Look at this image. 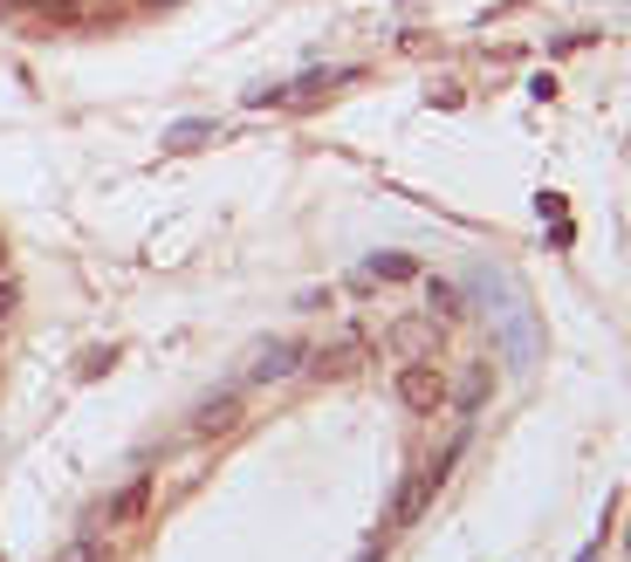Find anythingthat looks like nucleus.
Segmentation results:
<instances>
[{"label":"nucleus","instance_id":"obj_1","mask_svg":"<svg viewBox=\"0 0 631 562\" xmlns=\"http://www.w3.org/2000/svg\"><path fill=\"white\" fill-rule=\"evenodd\" d=\"M302 364H309V343H302V337H268L241 364V385H282V377H295Z\"/></svg>","mask_w":631,"mask_h":562},{"label":"nucleus","instance_id":"obj_2","mask_svg":"<svg viewBox=\"0 0 631 562\" xmlns=\"http://www.w3.org/2000/svg\"><path fill=\"white\" fill-rule=\"evenodd\" d=\"M343 83H358V69H309V75H295V83H282V90H247V104L255 110H268V104H316L323 90H343Z\"/></svg>","mask_w":631,"mask_h":562},{"label":"nucleus","instance_id":"obj_3","mask_svg":"<svg viewBox=\"0 0 631 562\" xmlns=\"http://www.w3.org/2000/svg\"><path fill=\"white\" fill-rule=\"evenodd\" d=\"M398 405H406V412H419V419H433L440 405H446V377L425 364V356H412V364L398 371Z\"/></svg>","mask_w":631,"mask_h":562},{"label":"nucleus","instance_id":"obj_4","mask_svg":"<svg viewBox=\"0 0 631 562\" xmlns=\"http://www.w3.org/2000/svg\"><path fill=\"white\" fill-rule=\"evenodd\" d=\"M234 425H241V385H226V391H213V398H199V405H192V419H186L192 440H226Z\"/></svg>","mask_w":631,"mask_h":562},{"label":"nucleus","instance_id":"obj_5","mask_svg":"<svg viewBox=\"0 0 631 562\" xmlns=\"http://www.w3.org/2000/svg\"><path fill=\"white\" fill-rule=\"evenodd\" d=\"M220 131H213V117H179L172 131L159 138V151H199V144H213Z\"/></svg>","mask_w":631,"mask_h":562},{"label":"nucleus","instance_id":"obj_6","mask_svg":"<svg viewBox=\"0 0 631 562\" xmlns=\"http://www.w3.org/2000/svg\"><path fill=\"white\" fill-rule=\"evenodd\" d=\"M412 274H419V261H412V254H398V247L371 254V261L358 268V281H412Z\"/></svg>","mask_w":631,"mask_h":562},{"label":"nucleus","instance_id":"obj_7","mask_svg":"<svg viewBox=\"0 0 631 562\" xmlns=\"http://www.w3.org/2000/svg\"><path fill=\"white\" fill-rule=\"evenodd\" d=\"M488 391H494V377H488V364H467V377H460V385H453L446 398H453V405H460V412L474 419V412H481V405H488Z\"/></svg>","mask_w":631,"mask_h":562},{"label":"nucleus","instance_id":"obj_8","mask_svg":"<svg viewBox=\"0 0 631 562\" xmlns=\"http://www.w3.org/2000/svg\"><path fill=\"white\" fill-rule=\"evenodd\" d=\"M358 364H364V343H337V350L309 356V364H302V371H309V377H350Z\"/></svg>","mask_w":631,"mask_h":562},{"label":"nucleus","instance_id":"obj_9","mask_svg":"<svg viewBox=\"0 0 631 562\" xmlns=\"http://www.w3.org/2000/svg\"><path fill=\"white\" fill-rule=\"evenodd\" d=\"M433 494H440L433 480H425V473H412V480H406V494H398V507H392V528L419 522V515H425V501H433Z\"/></svg>","mask_w":631,"mask_h":562},{"label":"nucleus","instance_id":"obj_10","mask_svg":"<svg viewBox=\"0 0 631 562\" xmlns=\"http://www.w3.org/2000/svg\"><path fill=\"white\" fill-rule=\"evenodd\" d=\"M144 501H151V480L138 473V480H131V488H124V494L110 501V522H138V515H144Z\"/></svg>","mask_w":631,"mask_h":562},{"label":"nucleus","instance_id":"obj_11","mask_svg":"<svg viewBox=\"0 0 631 562\" xmlns=\"http://www.w3.org/2000/svg\"><path fill=\"white\" fill-rule=\"evenodd\" d=\"M425 302H433V316H446V323L467 316V302H460V289H453V281H425Z\"/></svg>","mask_w":631,"mask_h":562},{"label":"nucleus","instance_id":"obj_12","mask_svg":"<svg viewBox=\"0 0 631 562\" xmlns=\"http://www.w3.org/2000/svg\"><path fill=\"white\" fill-rule=\"evenodd\" d=\"M56 562H104V542H96V535H75V542H69Z\"/></svg>","mask_w":631,"mask_h":562},{"label":"nucleus","instance_id":"obj_13","mask_svg":"<svg viewBox=\"0 0 631 562\" xmlns=\"http://www.w3.org/2000/svg\"><path fill=\"white\" fill-rule=\"evenodd\" d=\"M110 364H117V343H104V350H90L83 364H75V377H104Z\"/></svg>","mask_w":631,"mask_h":562},{"label":"nucleus","instance_id":"obj_14","mask_svg":"<svg viewBox=\"0 0 631 562\" xmlns=\"http://www.w3.org/2000/svg\"><path fill=\"white\" fill-rule=\"evenodd\" d=\"M549 247L570 254V247H576V226H570V220H549Z\"/></svg>","mask_w":631,"mask_h":562},{"label":"nucleus","instance_id":"obj_15","mask_svg":"<svg viewBox=\"0 0 631 562\" xmlns=\"http://www.w3.org/2000/svg\"><path fill=\"white\" fill-rule=\"evenodd\" d=\"M563 207H570L563 192H536V213H542V220H563Z\"/></svg>","mask_w":631,"mask_h":562},{"label":"nucleus","instance_id":"obj_16","mask_svg":"<svg viewBox=\"0 0 631 562\" xmlns=\"http://www.w3.org/2000/svg\"><path fill=\"white\" fill-rule=\"evenodd\" d=\"M358 562H385V535H371V542H364V555Z\"/></svg>","mask_w":631,"mask_h":562},{"label":"nucleus","instance_id":"obj_17","mask_svg":"<svg viewBox=\"0 0 631 562\" xmlns=\"http://www.w3.org/2000/svg\"><path fill=\"white\" fill-rule=\"evenodd\" d=\"M597 549H604V535H597V542H584V549H576V562H597Z\"/></svg>","mask_w":631,"mask_h":562}]
</instances>
